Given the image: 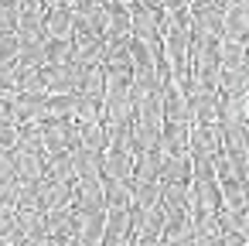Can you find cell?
Listing matches in <instances>:
<instances>
[{
	"mask_svg": "<svg viewBox=\"0 0 249 246\" xmlns=\"http://www.w3.org/2000/svg\"><path fill=\"white\" fill-rule=\"evenodd\" d=\"M69 161H72L75 178H99V154H96V151L72 147V151H69Z\"/></svg>",
	"mask_w": 249,
	"mask_h": 246,
	"instance_id": "22",
	"label": "cell"
},
{
	"mask_svg": "<svg viewBox=\"0 0 249 246\" xmlns=\"http://www.w3.org/2000/svg\"><path fill=\"white\" fill-rule=\"evenodd\" d=\"M160 236H133V246H157Z\"/></svg>",
	"mask_w": 249,
	"mask_h": 246,
	"instance_id": "40",
	"label": "cell"
},
{
	"mask_svg": "<svg viewBox=\"0 0 249 246\" xmlns=\"http://www.w3.org/2000/svg\"><path fill=\"white\" fill-rule=\"evenodd\" d=\"M45 41H72V11H45Z\"/></svg>",
	"mask_w": 249,
	"mask_h": 246,
	"instance_id": "15",
	"label": "cell"
},
{
	"mask_svg": "<svg viewBox=\"0 0 249 246\" xmlns=\"http://www.w3.org/2000/svg\"><path fill=\"white\" fill-rule=\"evenodd\" d=\"M0 236L7 239H18V222H14V208L0 205Z\"/></svg>",
	"mask_w": 249,
	"mask_h": 246,
	"instance_id": "34",
	"label": "cell"
},
{
	"mask_svg": "<svg viewBox=\"0 0 249 246\" xmlns=\"http://www.w3.org/2000/svg\"><path fill=\"white\" fill-rule=\"evenodd\" d=\"M184 103H188L191 123H218V89L188 86L184 89Z\"/></svg>",
	"mask_w": 249,
	"mask_h": 246,
	"instance_id": "3",
	"label": "cell"
},
{
	"mask_svg": "<svg viewBox=\"0 0 249 246\" xmlns=\"http://www.w3.org/2000/svg\"><path fill=\"white\" fill-rule=\"evenodd\" d=\"M41 130V147H45V161L55 157V154H65L72 147H79V123L69 116V120H45L38 123Z\"/></svg>",
	"mask_w": 249,
	"mask_h": 246,
	"instance_id": "1",
	"label": "cell"
},
{
	"mask_svg": "<svg viewBox=\"0 0 249 246\" xmlns=\"http://www.w3.org/2000/svg\"><path fill=\"white\" fill-rule=\"evenodd\" d=\"M14 72H18V65H14V62H0V93H18Z\"/></svg>",
	"mask_w": 249,
	"mask_h": 246,
	"instance_id": "32",
	"label": "cell"
},
{
	"mask_svg": "<svg viewBox=\"0 0 249 246\" xmlns=\"http://www.w3.org/2000/svg\"><path fill=\"white\" fill-rule=\"evenodd\" d=\"M160 181H191V154H164L160 161Z\"/></svg>",
	"mask_w": 249,
	"mask_h": 246,
	"instance_id": "17",
	"label": "cell"
},
{
	"mask_svg": "<svg viewBox=\"0 0 249 246\" xmlns=\"http://www.w3.org/2000/svg\"><path fill=\"white\" fill-rule=\"evenodd\" d=\"M232 4H246V0H218V7H232Z\"/></svg>",
	"mask_w": 249,
	"mask_h": 246,
	"instance_id": "45",
	"label": "cell"
},
{
	"mask_svg": "<svg viewBox=\"0 0 249 246\" xmlns=\"http://www.w3.org/2000/svg\"><path fill=\"white\" fill-rule=\"evenodd\" d=\"M157 205H160L164 212H181V208H188V185H181V181H160V198H157Z\"/></svg>",
	"mask_w": 249,
	"mask_h": 246,
	"instance_id": "21",
	"label": "cell"
},
{
	"mask_svg": "<svg viewBox=\"0 0 249 246\" xmlns=\"http://www.w3.org/2000/svg\"><path fill=\"white\" fill-rule=\"evenodd\" d=\"M99 178H106V181H130L133 178V154H126V151H103L99 154Z\"/></svg>",
	"mask_w": 249,
	"mask_h": 246,
	"instance_id": "8",
	"label": "cell"
},
{
	"mask_svg": "<svg viewBox=\"0 0 249 246\" xmlns=\"http://www.w3.org/2000/svg\"><path fill=\"white\" fill-rule=\"evenodd\" d=\"M218 93H249V65L218 69Z\"/></svg>",
	"mask_w": 249,
	"mask_h": 246,
	"instance_id": "27",
	"label": "cell"
},
{
	"mask_svg": "<svg viewBox=\"0 0 249 246\" xmlns=\"http://www.w3.org/2000/svg\"><path fill=\"white\" fill-rule=\"evenodd\" d=\"M14 222H18V236H24V239H35V236L48 232L41 208H14Z\"/></svg>",
	"mask_w": 249,
	"mask_h": 246,
	"instance_id": "18",
	"label": "cell"
},
{
	"mask_svg": "<svg viewBox=\"0 0 249 246\" xmlns=\"http://www.w3.org/2000/svg\"><path fill=\"white\" fill-rule=\"evenodd\" d=\"M157 246H191V236L188 239H160Z\"/></svg>",
	"mask_w": 249,
	"mask_h": 246,
	"instance_id": "43",
	"label": "cell"
},
{
	"mask_svg": "<svg viewBox=\"0 0 249 246\" xmlns=\"http://www.w3.org/2000/svg\"><path fill=\"white\" fill-rule=\"evenodd\" d=\"M72 48H75V62L82 65H103V38H72Z\"/></svg>",
	"mask_w": 249,
	"mask_h": 246,
	"instance_id": "23",
	"label": "cell"
},
{
	"mask_svg": "<svg viewBox=\"0 0 249 246\" xmlns=\"http://www.w3.org/2000/svg\"><path fill=\"white\" fill-rule=\"evenodd\" d=\"M72 208H75V205H72ZM103 226H106V208H92V212L75 208V232H72V236H79V239L89 243V246H99Z\"/></svg>",
	"mask_w": 249,
	"mask_h": 246,
	"instance_id": "10",
	"label": "cell"
},
{
	"mask_svg": "<svg viewBox=\"0 0 249 246\" xmlns=\"http://www.w3.org/2000/svg\"><path fill=\"white\" fill-rule=\"evenodd\" d=\"M130 38L150 45L154 52H160V11H147V7H130Z\"/></svg>",
	"mask_w": 249,
	"mask_h": 246,
	"instance_id": "4",
	"label": "cell"
},
{
	"mask_svg": "<svg viewBox=\"0 0 249 246\" xmlns=\"http://www.w3.org/2000/svg\"><path fill=\"white\" fill-rule=\"evenodd\" d=\"M222 208V191H218V181L208 178V181H188V215L198 219V215H215Z\"/></svg>",
	"mask_w": 249,
	"mask_h": 246,
	"instance_id": "2",
	"label": "cell"
},
{
	"mask_svg": "<svg viewBox=\"0 0 249 246\" xmlns=\"http://www.w3.org/2000/svg\"><path fill=\"white\" fill-rule=\"evenodd\" d=\"M18 144V127L14 123H0V151H11Z\"/></svg>",
	"mask_w": 249,
	"mask_h": 246,
	"instance_id": "36",
	"label": "cell"
},
{
	"mask_svg": "<svg viewBox=\"0 0 249 246\" xmlns=\"http://www.w3.org/2000/svg\"><path fill=\"white\" fill-rule=\"evenodd\" d=\"M14 65L41 69V65H45V41H18V58H14Z\"/></svg>",
	"mask_w": 249,
	"mask_h": 246,
	"instance_id": "29",
	"label": "cell"
},
{
	"mask_svg": "<svg viewBox=\"0 0 249 246\" xmlns=\"http://www.w3.org/2000/svg\"><path fill=\"white\" fill-rule=\"evenodd\" d=\"M0 246H14V239H7V236H0Z\"/></svg>",
	"mask_w": 249,
	"mask_h": 246,
	"instance_id": "46",
	"label": "cell"
},
{
	"mask_svg": "<svg viewBox=\"0 0 249 246\" xmlns=\"http://www.w3.org/2000/svg\"><path fill=\"white\" fill-rule=\"evenodd\" d=\"M246 62V41H222L218 48V69H242Z\"/></svg>",
	"mask_w": 249,
	"mask_h": 246,
	"instance_id": "30",
	"label": "cell"
},
{
	"mask_svg": "<svg viewBox=\"0 0 249 246\" xmlns=\"http://www.w3.org/2000/svg\"><path fill=\"white\" fill-rule=\"evenodd\" d=\"M133 236V215L130 208H106V226H103V239L99 246H113L116 239Z\"/></svg>",
	"mask_w": 249,
	"mask_h": 246,
	"instance_id": "11",
	"label": "cell"
},
{
	"mask_svg": "<svg viewBox=\"0 0 249 246\" xmlns=\"http://www.w3.org/2000/svg\"><path fill=\"white\" fill-rule=\"evenodd\" d=\"M249 93H218V127L232 130V127H246L249 120Z\"/></svg>",
	"mask_w": 249,
	"mask_h": 246,
	"instance_id": "5",
	"label": "cell"
},
{
	"mask_svg": "<svg viewBox=\"0 0 249 246\" xmlns=\"http://www.w3.org/2000/svg\"><path fill=\"white\" fill-rule=\"evenodd\" d=\"M45 11H72L75 7V0H41Z\"/></svg>",
	"mask_w": 249,
	"mask_h": 246,
	"instance_id": "38",
	"label": "cell"
},
{
	"mask_svg": "<svg viewBox=\"0 0 249 246\" xmlns=\"http://www.w3.org/2000/svg\"><path fill=\"white\" fill-rule=\"evenodd\" d=\"M218 191H222V208L246 212V181H239V178H225V181H218Z\"/></svg>",
	"mask_w": 249,
	"mask_h": 246,
	"instance_id": "24",
	"label": "cell"
},
{
	"mask_svg": "<svg viewBox=\"0 0 249 246\" xmlns=\"http://www.w3.org/2000/svg\"><path fill=\"white\" fill-rule=\"evenodd\" d=\"M164 11H178V7H188V0H160Z\"/></svg>",
	"mask_w": 249,
	"mask_h": 246,
	"instance_id": "42",
	"label": "cell"
},
{
	"mask_svg": "<svg viewBox=\"0 0 249 246\" xmlns=\"http://www.w3.org/2000/svg\"><path fill=\"white\" fill-rule=\"evenodd\" d=\"M103 208H130V181L103 178Z\"/></svg>",
	"mask_w": 249,
	"mask_h": 246,
	"instance_id": "28",
	"label": "cell"
},
{
	"mask_svg": "<svg viewBox=\"0 0 249 246\" xmlns=\"http://www.w3.org/2000/svg\"><path fill=\"white\" fill-rule=\"evenodd\" d=\"M75 58L72 41H45V65H69Z\"/></svg>",
	"mask_w": 249,
	"mask_h": 246,
	"instance_id": "31",
	"label": "cell"
},
{
	"mask_svg": "<svg viewBox=\"0 0 249 246\" xmlns=\"http://www.w3.org/2000/svg\"><path fill=\"white\" fill-rule=\"evenodd\" d=\"M218 151H222V130H218V123H191V133H188V154L215 157Z\"/></svg>",
	"mask_w": 249,
	"mask_h": 246,
	"instance_id": "6",
	"label": "cell"
},
{
	"mask_svg": "<svg viewBox=\"0 0 249 246\" xmlns=\"http://www.w3.org/2000/svg\"><path fill=\"white\" fill-rule=\"evenodd\" d=\"M218 0H188V11H201V7H215Z\"/></svg>",
	"mask_w": 249,
	"mask_h": 246,
	"instance_id": "41",
	"label": "cell"
},
{
	"mask_svg": "<svg viewBox=\"0 0 249 246\" xmlns=\"http://www.w3.org/2000/svg\"><path fill=\"white\" fill-rule=\"evenodd\" d=\"M69 205H75L82 212L103 208V178H75L72 181V202Z\"/></svg>",
	"mask_w": 249,
	"mask_h": 246,
	"instance_id": "9",
	"label": "cell"
},
{
	"mask_svg": "<svg viewBox=\"0 0 249 246\" xmlns=\"http://www.w3.org/2000/svg\"><path fill=\"white\" fill-rule=\"evenodd\" d=\"M72 96L75 93H62V96L45 93L41 96V123L45 120H69L72 116Z\"/></svg>",
	"mask_w": 249,
	"mask_h": 246,
	"instance_id": "20",
	"label": "cell"
},
{
	"mask_svg": "<svg viewBox=\"0 0 249 246\" xmlns=\"http://www.w3.org/2000/svg\"><path fill=\"white\" fill-rule=\"evenodd\" d=\"M11 164L18 171V181H24V185H35L45 174V157L41 154H28V151L11 147Z\"/></svg>",
	"mask_w": 249,
	"mask_h": 246,
	"instance_id": "14",
	"label": "cell"
},
{
	"mask_svg": "<svg viewBox=\"0 0 249 246\" xmlns=\"http://www.w3.org/2000/svg\"><path fill=\"white\" fill-rule=\"evenodd\" d=\"M75 123H79V120H75ZM79 147L103 154V151H106V123H103V120H99V123H79Z\"/></svg>",
	"mask_w": 249,
	"mask_h": 246,
	"instance_id": "26",
	"label": "cell"
},
{
	"mask_svg": "<svg viewBox=\"0 0 249 246\" xmlns=\"http://www.w3.org/2000/svg\"><path fill=\"white\" fill-rule=\"evenodd\" d=\"M18 58V38L7 35V38H0V62H14Z\"/></svg>",
	"mask_w": 249,
	"mask_h": 246,
	"instance_id": "37",
	"label": "cell"
},
{
	"mask_svg": "<svg viewBox=\"0 0 249 246\" xmlns=\"http://www.w3.org/2000/svg\"><path fill=\"white\" fill-rule=\"evenodd\" d=\"M130 7H147V11H164L160 0H130Z\"/></svg>",
	"mask_w": 249,
	"mask_h": 246,
	"instance_id": "39",
	"label": "cell"
},
{
	"mask_svg": "<svg viewBox=\"0 0 249 246\" xmlns=\"http://www.w3.org/2000/svg\"><path fill=\"white\" fill-rule=\"evenodd\" d=\"M58 246H89V243H82V239H79V236H69V239H62V243H58Z\"/></svg>",
	"mask_w": 249,
	"mask_h": 246,
	"instance_id": "44",
	"label": "cell"
},
{
	"mask_svg": "<svg viewBox=\"0 0 249 246\" xmlns=\"http://www.w3.org/2000/svg\"><path fill=\"white\" fill-rule=\"evenodd\" d=\"M188 236H191V215H188V208H181V212H164L160 239H188Z\"/></svg>",
	"mask_w": 249,
	"mask_h": 246,
	"instance_id": "25",
	"label": "cell"
},
{
	"mask_svg": "<svg viewBox=\"0 0 249 246\" xmlns=\"http://www.w3.org/2000/svg\"><path fill=\"white\" fill-rule=\"evenodd\" d=\"M35 195H38V208L41 212H52V208H65L72 202V185H62L48 174H41L35 181Z\"/></svg>",
	"mask_w": 249,
	"mask_h": 246,
	"instance_id": "7",
	"label": "cell"
},
{
	"mask_svg": "<svg viewBox=\"0 0 249 246\" xmlns=\"http://www.w3.org/2000/svg\"><path fill=\"white\" fill-rule=\"evenodd\" d=\"M160 161H164V151L160 147L140 151L133 157V178L130 181H160Z\"/></svg>",
	"mask_w": 249,
	"mask_h": 246,
	"instance_id": "16",
	"label": "cell"
},
{
	"mask_svg": "<svg viewBox=\"0 0 249 246\" xmlns=\"http://www.w3.org/2000/svg\"><path fill=\"white\" fill-rule=\"evenodd\" d=\"M72 120H79V123H99L103 120V99L75 93L72 96Z\"/></svg>",
	"mask_w": 249,
	"mask_h": 246,
	"instance_id": "19",
	"label": "cell"
},
{
	"mask_svg": "<svg viewBox=\"0 0 249 246\" xmlns=\"http://www.w3.org/2000/svg\"><path fill=\"white\" fill-rule=\"evenodd\" d=\"M0 123H14V93H0Z\"/></svg>",
	"mask_w": 249,
	"mask_h": 246,
	"instance_id": "35",
	"label": "cell"
},
{
	"mask_svg": "<svg viewBox=\"0 0 249 246\" xmlns=\"http://www.w3.org/2000/svg\"><path fill=\"white\" fill-rule=\"evenodd\" d=\"M246 28H249L246 4L222 7V41H246Z\"/></svg>",
	"mask_w": 249,
	"mask_h": 246,
	"instance_id": "13",
	"label": "cell"
},
{
	"mask_svg": "<svg viewBox=\"0 0 249 246\" xmlns=\"http://www.w3.org/2000/svg\"><path fill=\"white\" fill-rule=\"evenodd\" d=\"M18 31V7H0V38Z\"/></svg>",
	"mask_w": 249,
	"mask_h": 246,
	"instance_id": "33",
	"label": "cell"
},
{
	"mask_svg": "<svg viewBox=\"0 0 249 246\" xmlns=\"http://www.w3.org/2000/svg\"><path fill=\"white\" fill-rule=\"evenodd\" d=\"M103 41H123L130 38V7L123 4H109L106 7V21H103Z\"/></svg>",
	"mask_w": 249,
	"mask_h": 246,
	"instance_id": "12",
	"label": "cell"
}]
</instances>
